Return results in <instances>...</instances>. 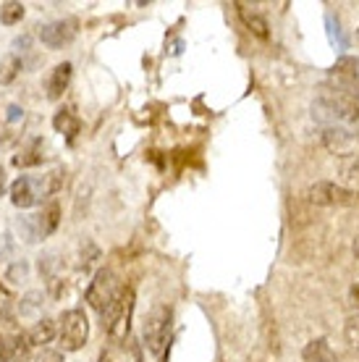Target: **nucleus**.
I'll return each instance as SVG.
<instances>
[{
	"label": "nucleus",
	"mask_w": 359,
	"mask_h": 362,
	"mask_svg": "<svg viewBox=\"0 0 359 362\" xmlns=\"http://www.w3.org/2000/svg\"><path fill=\"white\" fill-rule=\"evenodd\" d=\"M314 110H320V116H328L333 121L331 127L341 124H357L359 121V82L349 74H341L331 69L328 79L317 90Z\"/></svg>",
	"instance_id": "obj_1"
},
{
	"label": "nucleus",
	"mask_w": 359,
	"mask_h": 362,
	"mask_svg": "<svg viewBox=\"0 0 359 362\" xmlns=\"http://www.w3.org/2000/svg\"><path fill=\"white\" fill-rule=\"evenodd\" d=\"M63 179H66V173H63L61 168L53 173H47V176H37V179L35 176H18V179L11 184V202L21 210L32 208L40 199L53 197L55 192L63 187Z\"/></svg>",
	"instance_id": "obj_2"
},
{
	"label": "nucleus",
	"mask_w": 359,
	"mask_h": 362,
	"mask_svg": "<svg viewBox=\"0 0 359 362\" xmlns=\"http://www.w3.org/2000/svg\"><path fill=\"white\" fill-rule=\"evenodd\" d=\"M134 302H136V294L131 286H124V289H118L116 299L108 305V310L102 313V328L108 331V336L121 344L129 339V331H131V317H134Z\"/></svg>",
	"instance_id": "obj_3"
},
{
	"label": "nucleus",
	"mask_w": 359,
	"mask_h": 362,
	"mask_svg": "<svg viewBox=\"0 0 359 362\" xmlns=\"http://www.w3.org/2000/svg\"><path fill=\"white\" fill-rule=\"evenodd\" d=\"M90 339V320L84 310H66L58 320V341L63 352H79Z\"/></svg>",
	"instance_id": "obj_4"
},
{
	"label": "nucleus",
	"mask_w": 359,
	"mask_h": 362,
	"mask_svg": "<svg viewBox=\"0 0 359 362\" xmlns=\"http://www.w3.org/2000/svg\"><path fill=\"white\" fill-rule=\"evenodd\" d=\"M168 339H171V310L165 305H158L150 315L144 317L142 341L150 354H163Z\"/></svg>",
	"instance_id": "obj_5"
},
{
	"label": "nucleus",
	"mask_w": 359,
	"mask_h": 362,
	"mask_svg": "<svg viewBox=\"0 0 359 362\" xmlns=\"http://www.w3.org/2000/svg\"><path fill=\"white\" fill-rule=\"evenodd\" d=\"M305 199L320 208H341V205L354 202V194L336 181H314L305 189Z\"/></svg>",
	"instance_id": "obj_6"
},
{
	"label": "nucleus",
	"mask_w": 359,
	"mask_h": 362,
	"mask_svg": "<svg viewBox=\"0 0 359 362\" xmlns=\"http://www.w3.org/2000/svg\"><path fill=\"white\" fill-rule=\"evenodd\" d=\"M118 294V284H116V273L110 268H100L90 281V289H87V302H90L92 310L98 313H105L108 305L116 299Z\"/></svg>",
	"instance_id": "obj_7"
},
{
	"label": "nucleus",
	"mask_w": 359,
	"mask_h": 362,
	"mask_svg": "<svg viewBox=\"0 0 359 362\" xmlns=\"http://www.w3.org/2000/svg\"><path fill=\"white\" fill-rule=\"evenodd\" d=\"M323 145L328 153L339 158H359V134L346 127H325Z\"/></svg>",
	"instance_id": "obj_8"
},
{
	"label": "nucleus",
	"mask_w": 359,
	"mask_h": 362,
	"mask_svg": "<svg viewBox=\"0 0 359 362\" xmlns=\"http://www.w3.org/2000/svg\"><path fill=\"white\" fill-rule=\"evenodd\" d=\"M76 32H79V21L73 16L58 18V21H50V24H45V27L40 29V40L47 47H63L76 37Z\"/></svg>",
	"instance_id": "obj_9"
},
{
	"label": "nucleus",
	"mask_w": 359,
	"mask_h": 362,
	"mask_svg": "<svg viewBox=\"0 0 359 362\" xmlns=\"http://www.w3.org/2000/svg\"><path fill=\"white\" fill-rule=\"evenodd\" d=\"M236 8H239V16H242L244 27L249 29V35H254L257 40H268L270 27H268V21H265V16H262L260 11L247 6V3H236Z\"/></svg>",
	"instance_id": "obj_10"
},
{
	"label": "nucleus",
	"mask_w": 359,
	"mask_h": 362,
	"mask_svg": "<svg viewBox=\"0 0 359 362\" xmlns=\"http://www.w3.org/2000/svg\"><path fill=\"white\" fill-rule=\"evenodd\" d=\"M27 336L32 346H45L58 336V323H55L53 317H40L35 326L27 331Z\"/></svg>",
	"instance_id": "obj_11"
},
{
	"label": "nucleus",
	"mask_w": 359,
	"mask_h": 362,
	"mask_svg": "<svg viewBox=\"0 0 359 362\" xmlns=\"http://www.w3.org/2000/svg\"><path fill=\"white\" fill-rule=\"evenodd\" d=\"M61 223V205H58V199H50L42 213L37 216V234L40 236H50L55 234V228Z\"/></svg>",
	"instance_id": "obj_12"
},
{
	"label": "nucleus",
	"mask_w": 359,
	"mask_h": 362,
	"mask_svg": "<svg viewBox=\"0 0 359 362\" xmlns=\"http://www.w3.org/2000/svg\"><path fill=\"white\" fill-rule=\"evenodd\" d=\"M71 64H58L50 74V79H47V98L50 100H58L63 92L69 90V82H71Z\"/></svg>",
	"instance_id": "obj_13"
},
{
	"label": "nucleus",
	"mask_w": 359,
	"mask_h": 362,
	"mask_svg": "<svg viewBox=\"0 0 359 362\" xmlns=\"http://www.w3.org/2000/svg\"><path fill=\"white\" fill-rule=\"evenodd\" d=\"M302 357H305V362H336V354H333L331 344L325 339H312L305 346Z\"/></svg>",
	"instance_id": "obj_14"
},
{
	"label": "nucleus",
	"mask_w": 359,
	"mask_h": 362,
	"mask_svg": "<svg viewBox=\"0 0 359 362\" xmlns=\"http://www.w3.org/2000/svg\"><path fill=\"white\" fill-rule=\"evenodd\" d=\"M6 352H8V362H27L29 352H32V344H29L27 334H16L6 341Z\"/></svg>",
	"instance_id": "obj_15"
},
{
	"label": "nucleus",
	"mask_w": 359,
	"mask_h": 362,
	"mask_svg": "<svg viewBox=\"0 0 359 362\" xmlns=\"http://www.w3.org/2000/svg\"><path fill=\"white\" fill-rule=\"evenodd\" d=\"M53 127L55 132H61V134H66L69 139H73V136L79 134V118L73 116L71 110H61V113H55L53 118Z\"/></svg>",
	"instance_id": "obj_16"
},
{
	"label": "nucleus",
	"mask_w": 359,
	"mask_h": 362,
	"mask_svg": "<svg viewBox=\"0 0 359 362\" xmlns=\"http://www.w3.org/2000/svg\"><path fill=\"white\" fill-rule=\"evenodd\" d=\"M18 71H21V58L16 53L6 55L0 61V84H11L18 76Z\"/></svg>",
	"instance_id": "obj_17"
},
{
	"label": "nucleus",
	"mask_w": 359,
	"mask_h": 362,
	"mask_svg": "<svg viewBox=\"0 0 359 362\" xmlns=\"http://www.w3.org/2000/svg\"><path fill=\"white\" fill-rule=\"evenodd\" d=\"M325 27H328V40H331V45L343 53L346 50V40H343V32H341V24H339V18H333V13L325 16Z\"/></svg>",
	"instance_id": "obj_18"
},
{
	"label": "nucleus",
	"mask_w": 359,
	"mask_h": 362,
	"mask_svg": "<svg viewBox=\"0 0 359 362\" xmlns=\"http://www.w3.org/2000/svg\"><path fill=\"white\" fill-rule=\"evenodd\" d=\"M24 18V6L21 3H3L0 6V21L6 24V27H13Z\"/></svg>",
	"instance_id": "obj_19"
},
{
	"label": "nucleus",
	"mask_w": 359,
	"mask_h": 362,
	"mask_svg": "<svg viewBox=\"0 0 359 362\" xmlns=\"http://www.w3.org/2000/svg\"><path fill=\"white\" fill-rule=\"evenodd\" d=\"M343 181H346V189L357 197L359 194V158H354L351 163L343 165Z\"/></svg>",
	"instance_id": "obj_20"
},
{
	"label": "nucleus",
	"mask_w": 359,
	"mask_h": 362,
	"mask_svg": "<svg viewBox=\"0 0 359 362\" xmlns=\"http://www.w3.org/2000/svg\"><path fill=\"white\" fill-rule=\"evenodd\" d=\"M343 339H346V344H349L351 349L359 352V313L346 317V323H343Z\"/></svg>",
	"instance_id": "obj_21"
},
{
	"label": "nucleus",
	"mask_w": 359,
	"mask_h": 362,
	"mask_svg": "<svg viewBox=\"0 0 359 362\" xmlns=\"http://www.w3.org/2000/svg\"><path fill=\"white\" fill-rule=\"evenodd\" d=\"M13 163L16 165H37V163H42V155H40V142H35V145L29 147V150H24L21 155H16L13 158Z\"/></svg>",
	"instance_id": "obj_22"
},
{
	"label": "nucleus",
	"mask_w": 359,
	"mask_h": 362,
	"mask_svg": "<svg viewBox=\"0 0 359 362\" xmlns=\"http://www.w3.org/2000/svg\"><path fill=\"white\" fill-rule=\"evenodd\" d=\"M95 260H100V250L92 242H87L79 252V268L81 271H90L92 265H95Z\"/></svg>",
	"instance_id": "obj_23"
},
{
	"label": "nucleus",
	"mask_w": 359,
	"mask_h": 362,
	"mask_svg": "<svg viewBox=\"0 0 359 362\" xmlns=\"http://www.w3.org/2000/svg\"><path fill=\"white\" fill-rule=\"evenodd\" d=\"M11 315H13V294L0 284V323L11 320Z\"/></svg>",
	"instance_id": "obj_24"
},
{
	"label": "nucleus",
	"mask_w": 359,
	"mask_h": 362,
	"mask_svg": "<svg viewBox=\"0 0 359 362\" xmlns=\"http://www.w3.org/2000/svg\"><path fill=\"white\" fill-rule=\"evenodd\" d=\"M27 276H29L27 260H16V263L8 268V273H6V279L13 281V284H21V281H27Z\"/></svg>",
	"instance_id": "obj_25"
},
{
	"label": "nucleus",
	"mask_w": 359,
	"mask_h": 362,
	"mask_svg": "<svg viewBox=\"0 0 359 362\" xmlns=\"http://www.w3.org/2000/svg\"><path fill=\"white\" fill-rule=\"evenodd\" d=\"M35 362H63V354L53 352V349H42V352L35 357Z\"/></svg>",
	"instance_id": "obj_26"
},
{
	"label": "nucleus",
	"mask_w": 359,
	"mask_h": 362,
	"mask_svg": "<svg viewBox=\"0 0 359 362\" xmlns=\"http://www.w3.org/2000/svg\"><path fill=\"white\" fill-rule=\"evenodd\" d=\"M349 297H351V302H354V305H357V308H359V281H357V284H354V286H351Z\"/></svg>",
	"instance_id": "obj_27"
},
{
	"label": "nucleus",
	"mask_w": 359,
	"mask_h": 362,
	"mask_svg": "<svg viewBox=\"0 0 359 362\" xmlns=\"http://www.w3.org/2000/svg\"><path fill=\"white\" fill-rule=\"evenodd\" d=\"M0 362H8V352H6V341L0 339Z\"/></svg>",
	"instance_id": "obj_28"
},
{
	"label": "nucleus",
	"mask_w": 359,
	"mask_h": 362,
	"mask_svg": "<svg viewBox=\"0 0 359 362\" xmlns=\"http://www.w3.org/2000/svg\"><path fill=\"white\" fill-rule=\"evenodd\" d=\"M3 192H6V171L0 168V194H3Z\"/></svg>",
	"instance_id": "obj_29"
},
{
	"label": "nucleus",
	"mask_w": 359,
	"mask_h": 362,
	"mask_svg": "<svg viewBox=\"0 0 359 362\" xmlns=\"http://www.w3.org/2000/svg\"><path fill=\"white\" fill-rule=\"evenodd\" d=\"M3 142H6V127L0 124V145H3Z\"/></svg>",
	"instance_id": "obj_30"
},
{
	"label": "nucleus",
	"mask_w": 359,
	"mask_h": 362,
	"mask_svg": "<svg viewBox=\"0 0 359 362\" xmlns=\"http://www.w3.org/2000/svg\"><path fill=\"white\" fill-rule=\"evenodd\" d=\"M354 257H357V260H359V239H357V242H354Z\"/></svg>",
	"instance_id": "obj_31"
},
{
	"label": "nucleus",
	"mask_w": 359,
	"mask_h": 362,
	"mask_svg": "<svg viewBox=\"0 0 359 362\" xmlns=\"http://www.w3.org/2000/svg\"><path fill=\"white\" fill-rule=\"evenodd\" d=\"M100 362H116V360H110L108 354H102V357H100Z\"/></svg>",
	"instance_id": "obj_32"
},
{
	"label": "nucleus",
	"mask_w": 359,
	"mask_h": 362,
	"mask_svg": "<svg viewBox=\"0 0 359 362\" xmlns=\"http://www.w3.org/2000/svg\"><path fill=\"white\" fill-rule=\"evenodd\" d=\"M357 45H359V29H357Z\"/></svg>",
	"instance_id": "obj_33"
}]
</instances>
